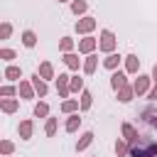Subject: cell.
Wrapping results in <instances>:
<instances>
[{
  "label": "cell",
  "instance_id": "obj_1",
  "mask_svg": "<svg viewBox=\"0 0 157 157\" xmlns=\"http://www.w3.org/2000/svg\"><path fill=\"white\" fill-rule=\"evenodd\" d=\"M130 157H157V142L140 135V140L130 147Z\"/></svg>",
  "mask_w": 157,
  "mask_h": 157
},
{
  "label": "cell",
  "instance_id": "obj_2",
  "mask_svg": "<svg viewBox=\"0 0 157 157\" xmlns=\"http://www.w3.org/2000/svg\"><path fill=\"white\" fill-rule=\"evenodd\" d=\"M115 47H118L115 34H113L110 29H101V37H98V49H101L103 54H110V52H115Z\"/></svg>",
  "mask_w": 157,
  "mask_h": 157
},
{
  "label": "cell",
  "instance_id": "obj_3",
  "mask_svg": "<svg viewBox=\"0 0 157 157\" xmlns=\"http://www.w3.org/2000/svg\"><path fill=\"white\" fill-rule=\"evenodd\" d=\"M150 83H152V76H145V74H137V78L132 81V88H135V96H145V93H150Z\"/></svg>",
  "mask_w": 157,
  "mask_h": 157
},
{
  "label": "cell",
  "instance_id": "obj_4",
  "mask_svg": "<svg viewBox=\"0 0 157 157\" xmlns=\"http://www.w3.org/2000/svg\"><path fill=\"white\" fill-rule=\"evenodd\" d=\"M71 76L69 74H59L56 76V93H59V98H66L69 93H71Z\"/></svg>",
  "mask_w": 157,
  "mask_h": 157
},
{
  "label": "cell",
  "instance_id": "obj_5",
  "mask_svg": "<svg viewBox=\"0 0 157 157\" xmlns=\"http://www.w3.org/2000/svg\"><path fill=\"white\" fill-rule=\"evenodd\" d=\"M96 47H98V39L91 34H83V39H78V54H93Z\"/></svg>",
  "mask_w": 157,
  "mask_h": 157
},
{
  "label": "cell",
  "instance_id": "obj_6",
  "mask_svg": "<svg viewBox=\"0 0 157 157\" xmlns=\"http://www.w3.org/2000/svg\"><path fill=\"white\" fill-rule=\"evenodd\" d=\"M96 25H98V22H96L93 17H81V20L76 22V32H78V34H91V32L96 29Z\"/></svg>",
  "mask_w": 157,
  "mask_h": 157
},
{
  "label": "cell",
  "instance_id": "obj_7",
  "mask_svg": "<svg viewBox=\"0 0 157 157\" xmlns=\"http://www.w3.org/2000/svg\"><path fill=\"white\" fill-rule=\"evenodd\" d=\"M110 86H113V91L128 86V71H118V69H115V71L110 74Z\"/></svg>",
  "mask_w": 157,
  "mask_h": 157
},
{
  "label": "cell",
  "instance_id": "obj_8",
  "mask_svg": "<svg viewBox=\"0 0 157 157\" xmlns=\"http://www.w3.org/2000/svg\"><path fill=\"white\" fill-rule=\"evenodd\" d=\"M29 81H32V86H34L37 96H39V98H44V96H47V91H49V88H47V81H44L39 74H32V78H29Z\"/></svg>",
  "mask_w": 157,
  "mask_h": 157
},
{
  "label": "cell",
  "instance_id": "obj_9",
  "mask_svg": "<svg viewBox=\"0 0 157 157\" xmlns=\"http://www.w3.org/2000/svg\"><path fill=\"white\" fill-rule=\"evenodd\" d=\"M120 132H123V137H125V140H128L130 145H135V142L140 140V135H137V130H135V128H132L130 123H123V125H120Z\"/></svg>",
  "mask_w": 157,
  "mask_h": 157
},
{
  "label": "cell",
  "instance_id": "obj_10",
  "mask_svg": "<svg viewBox=\"0 0 157 157\" xmlns=\"http://www.w3.org/2000/svg\"><path fill=\"white\" fill-rule=\"evenodd\" d=\"M120 61H123V56H120L118 52H110V54H105V59H103V66H105L108 71H115Z\"/></svg>",
  "mask_w": 157,
  "mask_h": 157
},
{
  "label": "cell",
  "instance_id": "obj_11",
  "mask_svg": "<svg viewBox=\"0 0 157 157\" xmlns=\"http://www.w3.org/2000/svg\"><path fill=\"white\" fill-rule=\"evenodd\" d=\"M17 93L22 96V98H34L37 96V91H34V86H32V81H20V86H17Z\"/></svg>",
  "mask_w": 157,
  "mask_h": 157
},
{
  "label": "cell",
  "instance_id": "obj_12",
  "mask_svg": "<svg viewBox=\"0 0 157 157\" xmlns=\"http://www.w3.org/2000/svg\"><path fill=\"white\" fill-rule=\"evenodd\" d=\"M96 66H98V56L96 54H86V61H83V74L86 76H91V74H96Z\"/></svg>",
  "mask_w": 157,
  "mask_h": 157
},
{
  "label": "cell",
  "instance_id": "obj_13",
  "mask_svg": "<svg viewBox=\"0 0 157 157\" xmlns=\"http://www.w3.org/2000/svg\"><path fill=\"white\" fill-rule=\"evenodd\" d=\"M132 98H135V88H132V83L118 88V101H120V103H130Z\"/></svg>",
  "mask_w": 157,
  "mask_h": 157
},
{
  "label": "cell",
  "instance_id": "obj_14",
  "mask_svg": "<svg viewBox=\"0 0 157 157\" xmlns=\"http://www.w3.org/2000/svg\"><path fill=\"white\" fill-rule=\"evenodd\" d=\"M17 130H20V137H22V140H29L32 132H34V123H32L29 118H27V120H20V128H17Z\"/></svg>",
  "mask_w": 157,
  "mask_h": 157
},
{
  "label": "cell",
  "instance_id": "obj_15",
  "mask_svg": "<svg viewBox=\"0 0 157 157\" xmlns=\"http://www.w3.org/2000/svg\"><path fill=\"white\" fill-rule=\"evenodd\" d=\"M64 64H66L71 71H78V66H83L81 59H78V54H74V52H66V54H64Z\"/></svg>",
  "mask_w": 157,
  "mask_h": 157
},
{
  "label": "cell",
  "instance_id": "obj_16",
  "mask_svg": "<svg viewBox=\"0 0 157 157\" xmlns=\"http://www.w3.org/2000/svg\"><path fill=\"white\" fill-rule=\"evenodd\" d=\"M37 74H39L44 81L56 78V76H54V66H52V61H42V64H39V69H37Z\"/></svg>",
  "mask_w": 157,
  "mask_h": 157
},
{
  "label": "cell",
  "instance_id": "obj_17",
  "mask_svg": "<svg viewBox=\"0 0 157 157\" xmlns=\"http://www.w3.org/2000/svg\"><path fill=\"white\" fill-rule=\"evenodd\" d=\"M0 108H2V113H15L20 108V101L17 98H0Z\"/></svg>",
  "mask_w": 157,
  "mask_h": 157
},
{
  "label": "cell",
  "instance_id": "obj_18",
  "mask_svg": "<svg viewBox=\"0 0 157 157\" xmlns=\"http://www.w3.org/2000/svg\"><path fill=\"white\" fill-rule=\"evenodd\" d=\"M78 108H81V103H78L76 98H66V101L61 103V113H66V115H71V113H78Z\"/></svg>",
  "mask_w": 157,
  "mask_h": 157
},
{
  "label": "cell",
  "instance_id": "obj_19",
  "mask_svg": "<svg viewBox=\"0 0 157 157\" xmlns=\"http://www.w3.org/2000/svg\"><path fill=\"white\" fill-rule=\"evenodd\" d=\"M137 69H140V59L135 54H128L125 56V71L128 74H137Z\"/></svg>",
  "mask_w": 157,
  "mask_h": 157
},
{
  "label": "cell",
  "instance_id": "obj_20",
  "mask_svg": "<svg viewBox=\"0 0 157 157\" xmlns=\"http://www.w3.org/2000/svg\"><path fill=\"white\" fill-rule=\"evenodd\" d=\"M91 142H93V132H91V130H86V132L78 137V142H76V152H83Z\"/></svg>",
  "mask_w": 157,
  "mask_h": 157
},
{
  "label": "cell",
  "instance_id": "obj_21",
  "mask_svg": "<svg viewBox=\"0 0 157 157\" xmlns=\"http://www.w3.org/2000/svg\"><path fill=\"white\" fill-rule=\"evenodd\" d=\"M130 147H132V145L123 137V140L115 142V155H118V157H128V155H130Z\"/></svg>",
  "mask_w": 157,
  "mask_h": 157
},
{
  "label": "cell",
  "instance_id": "obj_22",
  "mask_svg": "<svg viewBox=\"0 0 157 157\" xmlns=\"http://www.w3.org/2000/svg\"><path fill=\"white\" fill-rule=\"evenodd\" d=\"M78 125H81L78 113H71V115L66 118V132H76V130H78Z\"/></svg>",
  "mask_w": 157,
  "mask_h": 157
},
{
  "label": "cell",
  "instance_id": "obj_23",
  "mask_svg": "<svg viewBox=\"0 0 157 157\" xmlns=\"http://www.w3.org/2000/svg\"><path fill=\"white\" fill-rule=\"evenodd\" d=\"M22 44H25L27 49H32V47L37 44V34H34L32 29H25V32H22Z\"/></svg>",
  "mask_w": 157,
  "mask_h": 157
},
{
  "label": "cell",
  "instance_id": "obj_24",
  "mask_svg": "<svg viewBox=\"0 0 157 157\" xmlns=\"http://www.w3.org/2000/svg\"><path fill=\"white\" fill-rule=\"evenodd\" d=\"M20 76H22V69H20V66H15V64H10V66L5 69V78H7V81H17Z\"/></svg>",
  "mask_w": 157,
  "mask_h": 157
},
{
  "label": "cell",
  "instance_id": "obj_25",
  "mask_svg": "<svg viewBox=\"0 0 157 157\" xmlns=\"http://www.w3.org/2000/svg\"><path fill=\"white\" fill-rule=\"evenodd\" d=\"M88 10V2L86 0H71V12L74 15H83Z\"/></svg>",
  "mask_w": 157,
  "mask_h": 157
},
{
  "label": "cell",
  "instance_id": "obj_26",
  "mask_svg": "<svg viewBox=\"0 0 157 157\" xmlns=\"http://www.w3.org/2000/svg\"><path fill=\"white\" fill-rule=\"evenodd\" d=\"M69 86H71V93H81V91H83V78H81L78 74H74Z\"/></svg>",
  "mask_w": 157,
  "mask_h": 157
},
{
  "label": "cell",
  "instance_id": "obj_27",
  "mask_svg": "<svg viewBox=\"0 0 157 157\" xmlns=\"http://www.w3.org/2000/svg\"><path fill=\"white\" fill-rule=\"evenodd\" d=\"M91 105H93V96H91V91L83 88V91H81V110H88Z\"/></svg>",
  "mask_w": 157,
  "mask_h": 157
},
{
  "label": "cell",
  "instance_id": "obj_28",
  "mask_svg": "<svg viewBox=\"0 0 157 157\" xmlns=\"http://www.w3.org/2000/svg\"><path fill=\"white\" fill-rule=\"evenodd\" d=\"M34 115H37V118H47V115H49V105H47L44 101H39V103L34 105Z\"/></svg>",
  "mask_w": 157,
  "mask_h": 157
},
{
  "label": "cell",
  "instance_id": "obj_29",
  "mask_svg": "<svg viewBox=\"0 0 157 157\" xmlns=\"http://www.w3.org/2000/svg\"><path fill=\"white\" fill-rule=\"evenodd\" d=\"M44 132H47V137H54V135H56V118H47Z\"/></svg>",
  "mask_w": 157,
  "mask_h": 157
},
{
  "label": "cell",
  "instance_id": "obj_30",
  "mask_svg": "<svg viewBox=\"0 0 157 157\" xmlns=\"http://www.w3.org/2000/svg\"><path fill=\"white\" fill-rule=\"evenodd\" d=\"M59 49L66 54V52H74V39L71 37H61V42H59Z\"/></svg>",
  "mask_w": 157,
  "mask_h": 157
},
{
  "label": "cell",
  "instance_id": "obj_31",
  "mask_svg": "<svg viewBox=\"0 0 157 157\" xmlns=\"http://www.w3.org/2000/svg\"><path fill=\"white\" fill-rule=\"evenodd\" d=\"M0 59H2V61H12V59H17V52H15V49L2 47V49H0Z\"/></svg>",
  "mask_w": 157,
  "mask_h": 157
},
{
  "label": "cell",
  "instance_id": "obj_32",
  "mask_svg": "<svg viewBox=\"0 0 157 157\" xmlns=\"http://www.w3.org/2000/svg\"><path fill=\"white\" fill-rule=\"evenodd\" d=\"M10 34H12V25L5 20V22L0 25V39H10Z\"/></svg>",
  "mask_w": 157,
  "mask_h": 157
},
{
  "label": "cell",
  "instance_id": "obj_33",
  "mask_svg": "<svg viewBox=\"0 0 157 157\" xmlns=\"http://www.w3.org/2000/svg\"><path fill=\"white\" fill-rule=\"evenodd\" d=\"M0 152H2L5 157H7V155H12V152H15V145H12L10 140H2V142H0Z\"/></svg>",
  "mask_w": 157,
  "mask_h": 157
},
{
  "label": "cell",
  "instance_id": "obj_34",
  "mask_svg": "<svg viewBox=\"0 0 157 157\" xmlns=\"http://www.w3.org/2000/svg\"><path fill=\"white\" fill-rule=\"evenodd\" d=\"M15 93H17V88L10 86V83H5V86L0 88V96H2V98H10V96H15Z\"/></svg>",
  "mask_w": 157,
  "mask_h": 157
},
{
  "label": "cell",
  "instance_id": "obj_35",
  "mask_svg": "<svg viewBox=\"0 0 157 157\" xmlns=\"http://www.w3.org/2000/svg\"><path fill=\"white\" fill-rule=\"evenodd\" d=\"M142 115H145V120H147V123H152V120H155V115H157V113H155V110H152V108H147V110H145V113H142Z\"/></svg>",
  "mask_w": 157,
  "mask_h": 157
},
{
  "label": "cell",
  "instance_id": "obj_36",
  "mask_svg": "<svg viewBox=\"0 0 157 157\" xmlns=\"http://www.w3.org/2000/svg\"><path fill=\"white\" fill-rule=\"evenodd\" d=\"M147 98H150L152 103H157V83H155V86L150 88V93H147Z\"/></svg>",
  "mask_w": 157,
  "mask_h": 157
},
{
  "label": "cell",
  "instance_id": "obj_37",
  "mask_svg": "<svg viewBox=\"0 0 157 157\" xmlns=\"http://www.w3.org/2000/svg\"><path fill=\"white\" fill-rule=\"evenodd\" d=\"M150 76H152V81H155V83H157V64H155V66H152V74H150Z\"/></svg>",
  "mask_w": 157,
  "mask_h": 157
},
{
  "label": "cell",
  "instance_id": "obj_38",
  "mask_svg": "<svg viewBox=\"0 0 157 157\" xmlns=\"http://www.w3.org/2000/svg\"><path fill=\"white\" fill-rule=\"evenodd\" d=\"M152 125H155V128H157V115H155V120H152Z\"/></svg>",
  "mask_w": 157,
  "mask_h": 157
},
{
  "label": "cell",
  "instance_id": "obj_39",
  "mask_svg": "<svg viewBox=\"0 0 157 157\" xmlns=\"http://www.w3.org/2000/svg\"><path fill=\"white\" fill-rule=\"evenodd\" d=\"M56 2H71V0H56Z\"/></svg>",
  "mask_w": 157,
  "mask_h": 157
}]
</instances>
